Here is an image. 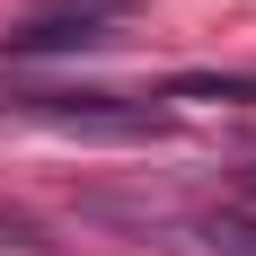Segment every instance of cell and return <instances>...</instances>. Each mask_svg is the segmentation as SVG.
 <instances>
[{
    "instance_id": "3",
    "label": "cell",
    "mask_w": 256,
    "mask_h": 256,
    "mask_svg": "<svg viewBox=\"0 0 256 256\" xmlns=\"http://www.w3.org/2000/svg\"><path fill=\"white\" fill-rule=\"evenodd\" d=\"M186 248H204V256H256V221L248 212H194V221H186Z\"/></svg>"
},
{
    "instance_id": "2",
    "label": "cell",
    "mask_w": 256,
    "mask_h": 256,
    "mask_svg": "<svg viewBox=\"0 0 256 256\" xmlns=\"http://www.w3.org/2000/svg\"><path fill=\"white\" fill-rule=\"evenodd\" d=\"M26 115H44V124H62V132H159V106L150 98H115V88H80V98H62V88H26Z\"/></svg>"
},
{
    "instance_id": "1",
    "label": "cell",
    "mask_w": 256,
    "mask_h": 256,
    "mask_svg": "<svg viewBox=\"0 0 256 256\" xmlns=\"http://www.w3.org/2000/svg\"><path fill=\"white\" fill-rule=\"evenodd\" d=\"M124 26H132V0H44L36 18L9 26V53H18V62H44V53H98V44H115Z\"/></svg>"
},
{
    "instance_id": "4",
    "label": "cell",
    "mask_w": 256,
    "mask_h": 256,
    "mask_svg": "<svg viewBox=\"0 0 256 256\" xmlns=\"http://www.w3.org/2000/svg\"><path fill=\"white\" fill-rule=\"evenodd\" d=\"M0 248H36V230H26L18 212H0Z\"/></svg>"
},
{
    "instance_id": "5",
    "label": "cell",
    "mask_w": 256,
    "mask_h": 256,
    "mask_svg": "<svg viewBox=\"0 0 256 256\" xmlns=\"http://www.w3.org/2000/svg\"><path fill=\"white\" fill-rule=\"evenodd\" d=\"M248 186H256V168H248Z\"/></svg>"
}]
</instances>
